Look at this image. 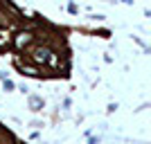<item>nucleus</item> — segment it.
Instances as JSON below:
<instances>
[{
	"label": "nucleus",
	"mask_w": 151,
	"mask_h": 144,
	"mask_svg": "<svg viewBox=\"0 0 151 144\" xmlns=\"http://www.w3.org/2000/svg\"><path fill=\"white\" fill-rule=\"evenodd\" d=\"M50 57H54V54H52L50 50H45V47H41V50H36V54H34V59H36V61H47V59Z\"/></svg>",
	"instance_id": "nucleus-1"
},
{
	"label": "nucleus",
	"mask_w": 151,
	"mask_h": 144,
	"mask_svg": "<svg viewBox=\"0 0 151 144\" xmlns=\"http://www.w3.org/2000/svg\"><path fill=\"white\" fill-rule=\"evenodd\" d=\"M29 41H32V34H29V32H25V34H18V36H16V45H18V47L27 45Z\"/></svg>",
	"instance_id": "nucleus-2"
}]
</instances>
